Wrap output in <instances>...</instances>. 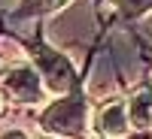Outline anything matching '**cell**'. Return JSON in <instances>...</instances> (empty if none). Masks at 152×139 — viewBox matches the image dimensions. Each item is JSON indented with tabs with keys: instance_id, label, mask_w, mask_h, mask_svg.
Wrapping results in <instances>:
<instances>
[{
	"instance_id": "obj_3",
	"label": "cell",
	"mask_w": 152,
	"mask_h": 139,
	"mask_svg": "<svg viewBox=\"0 0 152 139\" xmlns=\"http://www.w3.org/2000/svg\"><path fill=\"white\" fill-rule=\"evenodd\" d=\"M3 94L9 100H15V103H40L43 100V91L46 85L40 79V73H37V67L31 64H12L6 67V76H3Z\"/></svg>"
},
{
	"instance_id": "obj_6",
	"label": "cell",
	"mask_w": 152,
	"mask_h": 139,
	"mask_svg": "<svg viewBox=\"0 0 152 139\" xmlns=\"http://www.w3.org/2000/svg\"><path fill=\"white\" fill-rule=\"evenodd\" d=\"M70 0H21V12H52Z\"/></svg>"
},
{
	"instance_id": "obj_4",
	"label": "cell",
	"mask_w": 152,
	"mask_h": 139,
	"mask_svg": "<svg viewBox=\"0 0 152 139\" xmlns=\"http://www.w3.org/2000/svg\"><path fill=\"white\" fill-rule=\"evenodd\" d=\"M97 133L104 139H125L131 133V118H128V103H122V100H113L107 103L104 109L97 112Z\"/></svg>"
},
{
	"instance_id": "obj_5",
	"label": "cell",
	"mask_w": 152,
	"mask_h": 139,
	"mask_svg": "<svg viewBox=\"0 0 152 139\" xmlns=\"http://www.w3.org/2000/svg\"><path fill=\"white\" fill-rule=\"evenodd\" d=\"M125 103H128L131 127L134 130H149L152 127V88H137Z\"/></svg>"
},
{
	"instance_id": "obj_1",
	"label": "cell",
	"mask_w": 152,
	"mask_h": 139,
	"mask_svg": "<svg viewBox=\"0 0 152 139\" xmlns=\"http://www.w3.org/2000/svg\"><path fill=\"white\" fill-rule=\"evenodd\" d=\"M40 127L52 136L85 139L88 136V100L82 94H67V97L55 100L40 115Z\"/></svg>"
},
{
	"instance_id": "obj_7",
	"label": "cell",
	"mask_w": 152,
	"mask_h": 139,
	"mask_svg": "<svg viewBox=\"0 0 152 139\" xmlns=\"http://www.w3.org/2000/svg\"><path fill=\"white\" fill-rule=\"evenodd\" d=\"M3 139H28V136H24V133H21V130H9V133H6V136H3Z\"/></svg>"
},
{
	"instance_id": "obj_9",
	"label": "cell",
	"mask_w": 152,
	"mask_h": 139,
	"mask_svg": "<svg viewBox=\"0 0 152 139\" xmlns=\"http://www.w3.org/2000/svg\"><path fill=\"white\" fill-rule=\"evenodd\" d=\"M0 112H3V91H0Z\"/></svg>"
},
{
	"instance_id": "obj_2",
	"label": "cell",
	"mask_w": 152,
	"mask_h": 139,
	"mask_svg": "<svg viewBox=\"0 0 152 139\" xmlns=\"http://www.w3.org/2000/svg\"><path fill=\"white\" fill-rule=\"evenodd\" d=\"M31 58H34V67L40 73L43 85L52 94H61V91H67L73 85V67H70V60L61 52H55V48H49V45H34Z\"/></svg>"
},
{
	"instance_id": "obj_8",
	"label": "cell",
	"mask_w": 152,
	"mask_h": 139,
	"mask_svg": "<svg viewBox=\"0 0 152 139\" xmlns=\"http://www.w3.org/2000/svg\"><path fill=\"white\" fill-rule=\"evenodd\" d=\"M3 76H6V64L0 60V82H3Z\"/></svg>"
}]
</instances>
